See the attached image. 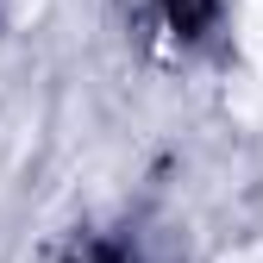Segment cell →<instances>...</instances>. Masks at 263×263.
<instances>
[{
    "label": "cell",
    "instance_id": "1",
    "mask_svg": "<svg viewBox=\"0 0 263 263\" xmlns=\"http://www.w3.org/2000/svg\"><path fill=\"white\" fill-rule=\"evenodd\" d=\"M219 13V0H163V19H170V31H182V38H201V25Z\"/></svg>",
    "mask_w": 263,
    "mask_h": 263
}]
</instances>
